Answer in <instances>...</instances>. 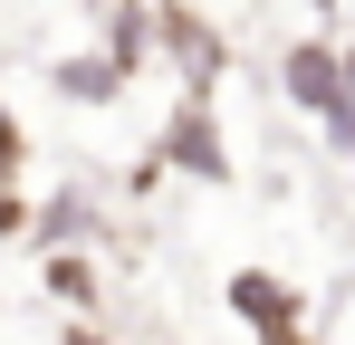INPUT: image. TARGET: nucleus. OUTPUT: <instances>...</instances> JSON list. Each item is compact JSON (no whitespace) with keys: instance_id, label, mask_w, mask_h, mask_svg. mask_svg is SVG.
Listing matches in <instances>:
<instances>
[{"instance_id":"5","label":"nucleus","mask_w":355,"mask_h":345,"mask_svg":"<svg viewBox=\"0 0 355 345\" xmlns=\"http://www.w3.org/2000/svg\"><path fill=\"white\" fill-rule=\"evenodd\" d=\"M67 345H106V336H87V326H77V336H67Z\"/></svg>"},{"instance_id":"4","label":"nucleus","mask_w":355,"mask_h":345,"mask_svg":"<svg viewBox=\"0 0 355 345\" xmlns=\"http://www.w3.org/2000/svg\"><path fill=\"white\" fill-rule=\"evenodd\" d=\"M10 163H19V125L0 115V230H19V202H10Z\"/></svg>"},{"instance_id":"2","label":"nucleus","mask_w":355,"mask_h":345,"mask_svg":"<svg viewBox=\"0 0 355 345\" xmlns=\"http://www.w3.org/2000/svg\"><path fill=\"white\" fill-rule=\"evenodd\" d=\"M231 307H240L269 345H297V297H279V288H269V269H240V278H231Z\"/></svg>"},{"instance_id":"3","label":"nucleus","mask_w":355,"mask_h":345,"mask_svg":"<svg viewBox=\"0 0 355 345\" xmlns=\"http://www.w3.org/2000/svg\"><path fill=\"white\" fill-rule=\"evenodd\" d=\"M164 154H173V163H192V172H221V134H211V115H182Z\"/></svg>"},{"instance_id":"6","label":"nucleus","mask_w":355,"mask_h":345,"mask_svg":"<svg viewBox=\"0 0 355 345\" xmlns=\"http://www.w3.org/2000/svg\"><path fill=\"white\" fill-rule=\"evenodd\" d=\"M346 87H355V57H346Z\"/></svg>"},{"instance_id":"1","label":"nucleus","mask_w":355,"mask_h":345,"mask_svg":"<svg viewBox=\"0 0 355 345\" xmlns=\"http://www.w3.org/2000/svg\"><path fill=\"white\" fill-rule=\"evenodd\" d=\"M279 77H288V96H297V106H317V115H346V106H355L346 67H336L327 48H288V67H279Z\"/></svg>"}]
</instances>
